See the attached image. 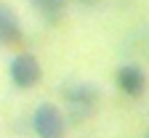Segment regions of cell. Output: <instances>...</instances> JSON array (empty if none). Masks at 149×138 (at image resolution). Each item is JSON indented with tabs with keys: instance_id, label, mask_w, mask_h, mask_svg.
<instances>
[{
	"instance_id": "cell-6",
	"label": "cell",
	"mask_w": 149,
	"mask_h": 138,
	"mask_svg": "<svg viewBox=\"0 0 149 138\" xmlns=\"http://www.w3.org/2000/svg\"><path fill=\"white\" fill-rule=\"evenodd\" d=\"M29 3H32V8L40 13V16H45L48 21H56V19L64 16L69 0H29Z\"/></svg>"
},
{
	"instance_id": "cell-3",
	"label": "cell",
	"mask_w": 149,
	"mask_h": 138,
	"mask_svg": "<svg viewBox=\"0 0 149 138\" xmlns=\"http://www.w3.org/2000/svg\"><path fill=\"white\" fill-rule=\"evenodd\" d=\"M96 101H99V88L96 85H74L67 90V106L69 112H74V120H83L88 117L93 109H96Z\"/></svg>"
},
{
	"instance_id": "cell-2",
	"label": "cell",
	"mask_w": 149,
	"mask_h": 138,
	"mask_svg": "<svg viewBox=\"0 0 149 138\" xmlns=\"http://www.w3.org/2000/svg\"><path fill=\"white\" fill-rule=\"evenodd\" d=\"M8 77H11V83H13L19 90H29V88H35L37 83H40L43 67H40V61H37L35 53L22 51V53H16V56L11 58V64H8Z\"/></svg>"
},
{
	"instance_id": "cell-4",
	"label": "cell",
	"mask_w": 149,
	"mask_h": 138,
	"mask_svg": "<svg viewBox=\"0 0 149 138\" xmlns=\"http://www.w3.org/2000/svg\"><path fill=\"white\" fill-rule=\"evenodd\" d=\"M22 35H24V29H22L19 13L8 3L0 0V45H8V48L19 45V43H22Z\"/></svg>"
},
{
	"instance_id": "cell-7",
	"label": "cell",
	"mask_w": 149,
	"mask_h": 138,
	"mask_svg": "<svg viewBox=\"0 0 149 138\" xmlns=\"http://www.w3.org/2000/svg\"><path fill=\"white\" fill-rule=\"evenodd\" d=\"M80 3H83V6H96L99 0H80Z\"/></svg>"
},
{
	"instance_id": "cell-5",
	"label": "cell",
	"mask_w": 149,
	"mask_h": 138,
	"mask_svg": "<svg viewBox=\"0 0 149 138\" xmlns=\"http://www.w3.org/2000/svg\"><path fill=\"white\" fill-rule=\"evenodd\" d=\"M117 88L125 96H130V98L144 96V90H146V74H144V69L139 64H125V67H120L117 69Z\"/></svg>"
},
{
	"instance_id": "cell-1",
	"label": "cell",
	"mask_w": 149,
	"mask_h": 138,
	"mask_svg": "<svg viewBox=\"0 0 149 138\" xmlns=\"http://www.w3.org/2000/svg\"><path fill=\"white\" fill-rule=\"evenodd\" d=\"M32 130L37 133V138H64L67 135L64 112L51 101H43L32 112Z\"/></svg>"
},
{
	"instance_id": "cell-8",
	"label": "cell",
	"mask_w": 149,
	"mask_h": 138,
	"mask_svg": "<svg viewBox=\"0 0 149 138\" xmlns=\"http://www.w3.org/2000/svg\"><path fill=\"white\" fill-rule=\"evenodd\" d=\"M146 138H149V133H146Z\"/></svg>"
}]
</instances>
